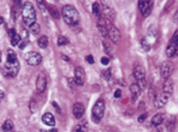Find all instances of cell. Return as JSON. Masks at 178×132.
<instances>
[{
	"label": "cell",
	"mask_w": 178,
	"mask_h": 132,
	"mask_svg": "<svg viewBox=\"0 0 178 132\" xmlns=\"http://www.w3.org/2000/svg\"><path fill=\"white\" fill-rule=\"evenodd\" d=\"M6 61L4 64V72L7 77H16L19 71V61L17 59V54L12 49H7Z\"/></svg>",
	"instance_id": "1"
},
{
	"label": "cell",
	"mask_w": 178,
	"mask_h": 132,
	"mask_svg": "<svg viewBox=\"0 0 178 132\" xmlns=\"http://www.w3.org/2000/svg\"><path fill=\"white\" fill-rule=\"evenodd\" d=\"M62 17L68 25L76 27L79 23V13L72 5H65L62 8Z\"/></svg>",
	"instance_id": "2"
},
{
	"label": "cell",
	"mask_w": 178,
	"mask_h": 132,
	"mask_svg": "<svg viewBox=\"0 0 178 132\" xmlns=\"http://www.w3.org/2000/svg\"><path fill=\"white\" fill-rule=\"evenodd\" d=\"M22 17H23V22L24 24L30 28L33 24L36 23V12L34 6L30 2H25L24 6L22 7Z\"/></svg>",
	"instance_id": "3"
},
{
	"label": "cell",
	"mask_w": 178,
	"mask_h": 132,
	"mask_svg": "<svg viewBox=\"0 0 178 132\" xmlns=\"http://www.w3.org/2000/svg\"><path fill=\"white\" fill-rule=\"evenodd\" d=\"M105 114V102L104 100H98L92 109V120L95 124H99Z\"/></svg>",
	"instance_id": "4"
},
{
	"label": "cell",
	"mask_w": 178,
	"mask_h": 132,
	"mask_svg": "<svg viewBox=\"0 0 178 132\" xmlns=\"http://www.w3.org/2000/svg\"><path fill=\"white\" fill-rule=\"evenodd\" d=\"M134 76L136 78L137 85L140 87V89H146L147 88V79H146V70L141 64H136L134 67Z\"/></svg>",
	"instance_id": "5"
},
{
	"label": "cell",
	"mask_w": 178,
	"mask_h": 132,
	"mask_svg": "<svg viewBox=\"0 0 178 132\" xmlns=\"http://www.w3.org/2000/svg\"><path fill=\"white\" fill-rule=\"evenodd\" d=\"M178 53V30H176V33L173 34L172 38L170 40L167 48H166V55L169 58L175 57Z\"/></svg>",
	"instance_id": "6"
},
{
	"label": "cell",
	"mask_w": 178,
	"mask_h": 132,
	"mask_svg": "<svg viewBox=\"0 0 178 132\" xmlns=\"http://www.w3.org/2000/svg\"><path fill=\"white\" fill-rule=\"evenodd\" d=\"M24 59L25 61L29 64L30 66H37L41 64L42 61V57L41 54H39L37 52H29L24 55Z\"/></svg>",
	"instance_id": "7"
},
{
	"label": "cell",
	"mask_w": 178,
	"mask_h": 132,
	"mask_svg": "<svg viewBox=\"0 0 178 132\" xmlns=\"http://www.w3.org/2000/svg\"><path fill=\"white\" fill-rule=\"evenodd\" d=\"M172 72H173V65H172V63L165 61V63L161 64V66H160V74H161V78L164 81L169 79L171 77Z\"/></svg>",
	"instance_id": "8"
},
{
	"label": "cell",
	"mask_w": 178,
	"mask_h": 132,
	"mask_svg": "<svg viewBox=\"0 0 178 132\" xmlns=\"http://www.w3.org/2000/svg\"><path fill=\"white\" fill-rule=\"evenodd\" d=\"M139 8H140L143 17H148L153 10V1H148V0L139 1Z\"/></svg>",
	"instance_id": "9"
},
{
	"label": "cell",
	"mask_w": 178,
	"mask_h": 132,
	"mask_svg": "<svg viewBox=\"0 0 178 132\" xmlns=\"http://www.w3.org/2000/svg\"><path fill=\"white\" fill-rule=\"evenodd\" d=\"M108 36L113 43L118 45L120 42V31L112 23H108Z\"/></svg>",
	"instance_id": "10"
},
{
	"label": "cell",
	"mask_w": 178,
	"mask_h": 132,
	"mask_svg": "<svg viewBox=\"0 0 178 132\" xmlns=\"http://www.w3.org/2000/svg\"><path fill=\"white\" fill-rule=\"evenodd\" d=\"M75 82H76V85H79V87H82L86 82V71L81 66L75 68Z\"/></svg>",
	"instance_id": "11"
},
{
	"label": "cell",
	"mask_w": 178,
	"mask_h": 132,
	"mask_svg": "<svg viewBox=\"0 0 178 132\" xmlns=\"http://www.w3.org/2000/svg\"><path fill=\"white\" fill-rule=\"evenodd\" d=\"M47 88V78L43 72H40L36 78V89L39 93H43Z\"/></svg>",
	"instance_id": "12"
},
{
	"label": "cell",
	"mask_w": 178,
	"mask_h": 132,
	"mask_svg": "<svg viewBox=\"0 0 178 132\" xmlns=\"http://www.w3.org/2000/svg\"><path fill=\"white\" fill-rule=\"evenodd\" d=\"M102 15H104V18L109 23H113L114 19H116V12L109 5H104L102 6Z\"/></svg>",
	"instance_id": "13"
},
{
	"label": "cell",
	"mask_w": 178,
	"mask_h": 132,
	"mask_svg": "<svg viewBox=\"0 0 178 132\" xmlns=\"http://www.w3.org/2000/svg\"><path fill=\"white\" fill-rule=\"evenodd\" d=\"M108 23L109 22H107L104 17H100L99 21H98V25L96 27H98V30H99V33H100V35L102 37L108 36Z\"/></svg>",
	"instance_id": "14"
},
{
	"label": "cell",
	"mask_w": 178,
	"mask_h": 132,
	"mask_svg": "<svg viewBox=\"0 0 178 132\" xmlns=\"http://www.w3.org/2000/svg\"><path fill=\"white\" fill-rule=\"evenodd\" d=\"M84 112H86V109H84V106L81 103V102H76L75 104H73V107H72V114H73V117L76 118V119H82L83 118V115H84Z\"/></svg>",
	"instance_id": "15"
},
{
	"label": "cell",
	"mask_w": 178,
	"mask_h": 132,
	"mask_svg": "<svg viewBox=\"0 0 178 132\" xmlns=\"http://www.w3.org/2000/svg\"><path fill=\"white\" fill-rule=\"evenodd\" d=\"M167 100H169V96H167V95H165L164 93L159 94V95L154 99V106H155V108H163V107L166 104Z\"/></svg>",
	"instance_id": "16"
},
{
	"label": "cell",
	"mask_w": 178,
	"mask_h": 132,
	"mask_svg": "<svg viewBox=\"0 0 178 132\" xmlns=\"http://www.w3.org/2000/svg\"><path fill=\"white\" fill-rule=\"evenodd\" d=\"M163 93L165 95H167V96L172 95V93H173V81L171 78H169V79L165 81L164 87H163Z\"/></svg>",
	"instance_id": "17"
},
{
	"label": "cell",
	"mask_w": 178,
	"mask_h": 132,
	"mask_svg": "<svg viewBox=\"0 0 178 132\" xmlns=\"http://www.w3.org/2000/svg\"><path fill=\"white\" fill-rule=\"evenodd\" d=\"M129 89H130V93H131V100H133V102H135L136 100L139 99L140 94H141V89H140V87L137 85V83L130 84Z\"/></svg>",
	"instance_id": "18"
},
{
	"label": "cell",
	"mask_w": 178,
	"mask_h": 132,
	"mask_svg": "<svg viewBox=\"0 0 178 132\" xmlns=\"http://www.w3.org/2000/svg\"><path fill=\"white\" fill-rule=\"evenodd\" d=\"M42 121L47 126H54L55 125V119H54V115L52 113H45L42 115Z\"/></svg>",
	"instance_id": "19"
},
{
	"label": "cell",
	"mask_w": 178,
	"mask_h": 132,
	"mask_svg": "<svg viewBox=\"0 0 178 132\" xmlns=\"http://www.w3.org/2000/svg\"><path fill=\"white\" fill-rule=\"evenodd\" d=\"M87 131H88V123L86 120L79 121V124H77L73 127V130H72V132H87Z\"/></svg>",
	"instance_id": "20"
},
{
	"label": "cell",
	"mask_w": 178,
	"mask_h": 132,
	"mask_svg": "<svg viewBox=\"0 0 178 132\" xmlns=\"http://www.w3.org/2000/svg\"><path fill=\"white\" fill-rule=\"evenodd\" d=\"M164 120H165V115L164 114H155L152 118V124L154 126H159V125H161L164 123Z\"/></svg>",
	"instance_id": "21"
},
{
	"label": "cell",
	"mask_w": 178,
	"mask_h": 132,
	"mask_svg": "<svg viewBox=\"0 0 178 132\" xmlns=\"http://www.w3.org/2000/svg\"><path fill=\"white\" fill-rule=\"evenodd\" d=\"M37 45H39V47L42 48V49L47 48V47H48V37L45 36V35H42L41 37H39V40H37Z\"/></svg>",
	"instance_id": "22"
},
{
	"label": "cell",
	"mask_w": 178,
	"mask_h": 132,
	"mask_svg": "<svg viewBox=\"0 0 178 132\" xmlns=\"http://www.w3.org/2000/svg\"><path fill=\"white\" fill-rule=\"evenodd\" d=\"M48 12L51 13V16H52L54 19H59V18H60V12L57 10L55 6H53V5L48 6Z\"/></svg>",
	"instance_id": "23"
},
{
	"label": "cell",
	"mask_w": 178,
	"mask_h": 132,
	"mask_svg": "<svg viewBox=\"0 0 178 132\" xmlns=\"http://www.w3.org/2000/svg\"><path fill=\"white\" fill-rule=\"evenodd\" d=\"M12 129H13V121L10 120V119L5 120L4 124H2V126H1V130L5 131V132H7V131H11Z\"/></svg>",
	"instance_id": "24"
},
{
	"label": "cell",
	"mask_w": 178,
	"mask_h": 132,
	"mask_svg": "<svg viewBox=\"0 0 178 132\" xmlns=\"http://www.w3.org/2000/svg\"><path fill=\"white\" fill-rule=\"evenodd\" d=\"M93 13H94V16L100 18V15H101V4L100 2L96 1L93 4Z\"/></svg>",
	"instance_id": "25"
},
{
	"label": "cell",
	"mask_w": 178,
	"mask_h": 132,
	"mask_svg": "<svg viewBox=\"0 0 178 132\" xmlns=\"http://www.w3.org/2000/svg\"><path fill=\"white\" fill-rule=\"evenodd\" d=\"M141 46H142V49L144 52H149V51H150V45L148 43V41H147L146 37H142V38H141Z\"/></svg>",
	"instance_id": "26"
},
{
	"label": "cell",
	"mask_w": 178,
	"mask_h": 132,
	"mask_svg": "<svg viewBox=\"0 0 178 132\" xmlns=\"http://www.w3.org/2000/svg\"><path fill=\"white\" fill-rule=\"evenodd\" d=\"M19 43H21V35L16 34L13 37H11V45H12V47L13 46H18Z\"/></svg>",
	"instance_id": "27"
},
{
	"label": "cell",
	"mask_w": 178,
	"mask_h": 132,
	"mask_svg": "<svg viewBox=\"0 0 178 132\" xmlns=\"http://www.w3.org/2000/svg\"><path fill=\"white\" fill-rule=\"evenodd\" d=\"M57 43H58L59 47L60 46H65V45H69V40L65 36H59L58 40H57Z\"/></svg>",
	"instance_id": "28"
},
{
	"label": "cell",
	"mask_w": 178,
	"mask_h": 132,
	"mask_svg": "<svg viewBox=\"0 0 178 132\" xmlns=\"http://www.w3.org/2000/svg\"><path fill=\"white\" fill-rule=\"evenodd\" d=\"M29 29L32 30V34H34V35H39V34H40V31H41V29H40V25H39L37 23L33 24V25H32Z\"/></svg>",
	"instance_id": "29"
},
{
	"label": "cell",
	"mask_w": 178,
	"mask_h": 132,
	"mask_svg": "<svg viewBox=\"0 0 178 132\" xmlns=\"http://www.w3.org/2000/svg\"><path fill=\"white\" fill-rule=\"evenodd\" d=\"M102 45H104V48H105L106 54H108V55H111V57H112V55H113V49H112V47H111L107 42H104Z\"/></svg>",
	"instance_id": "30"
},
{
	"label": "cell",
	"mask_w": 178,
	"mask_h": 132,
	"mask_svg": "<svg viewBox=\"0 0 178 132\" xmlns=\"http://www.w3.org/2000/svg\"><path fill=\"white\" fill-rule=\"evenodd\" d=\"M111 68H108V70H104L102 71V77L106 79V81H108V79H111Z\"/></svg>",
	"instance_id": "31"
},
{
	"label": "cell",
	"mask_w": 178,
	"mask_h": 132,
	"mask_svg": "<svg viewBox=\"0 0 178 132\" xmlns=\"http://www.w3.org/2000/svg\"><path fill=\"white\" fill-rule=\"evenodd\" d=\"M37 4H39V7H40V10L42 11L43 16H45V17H47V11H46V7L43 6V1H37Z\"/></svg>",
	"instance_id": "32"
},
{
	"label": "cell",
	"mask_w": 178,
	"mask_h": 132,
	"mask_svg": "<svg viewBox=\"0 0 178 132\" xmlns=\"http://www.w3.org/2000/svg\"><path fill=\"white\" fill-rule=\"evenodd\" d=\"M29 108H30L32 113H35L36 109H37V106H36L35 101H30V103H29Z\"/></svg>",
	"instance_id": "33"
},
{
	"label": "cell",
	"mask_w": 178,
	"mask_h": 132,
	"mask_svg": "<svg viewBox=\"0 0 178 132\" xmlns=\"http://www.w3.org/2000/svg\"><path fill=\"white\" fill-rule=\"evenodd\" d=\"M101 64L102 65H108L109 64V58L108 57H102L101 58Z\"/></svg>",
	"instance_id": "34"
},
{
	"label": "cell",
	"mask_w": 178,
	"mask_h": 132,
	"mask_svg": "<svg viewBox=\"0 0 178 132\" xmlns=\"http://www.w3.org/2000/svg\"><path fill=\"white\" fill-rule=\"evenodd\" d=\"M146 119H147V113H143V114H141V115L139 117V119H137V120H139L140 123H143Z\"/></svg>",
	"instance_id": "35"
},
{
	"label": "cell",
	"mask_w": 178,
	"mask_h": 132,
	"mask_svg": "<svg viewBox=\"0 0 178 132\" xmlns=\"http://www.w3.org/2000/svg\"><path fill=\"white\" fill-rule=\"evenodd\" d=\"M114 97H117V99L122 97V90H120V89H117V90L114 91Z\"/></svg>",
	"instance_id": "36"
},
{
	"label": "cell",
	"mask_w": 178,
	"mask_h": 132,
	"mask_svg": "<svg viewBox=\"0 0 178 132\" xmlns=\"http://www.w3.org/2000/svg\"><path fill=\"white\" fill-rule=\"evenodd\" d=\"M68 83H69V85L73 88L75 87V84H76V82H75V78H68Z\"/></svg>",
	"instance_id": "37"
},
{
	"label": "cell",
	"mask_w": 178,
	"mask_h": 132,
	"mask_svg": "<svg viewBox=\"0 0 178 132\" xmlns=\"http://www.w3.org/2000/svg\"><path fill=\"white\" fill-rule=\"evenodd\" d=\"M27 36H28V31L25 29H22V31H21V38H27Z\"/></svg>",
	"instance_id": "38"
},
{
	"label": "cell",
	"mask_w": 178,
	"mask_h": 132,
	"mask_svg": "<svg viewBox=\"0 0 178 132\" xmlns=\"http://www.w3.org/2000/svg\"><path fill=\"white\" fill-rule=\"evenodd\" d=\"M27 43H28V41H23V42H21V43L18 45L19 49H21V51H22V49H24V48H25V46H27Z\"/></svg>",
	"instance_id": "39"
},
{
	"label": "cell",
	"mask_w": 178,
	"mask_h": 132,
	"mask_svg": "<svg viewBox=\"0 0 178 132\" xmlns=\"http://www.w3.org/2000/svg\"><path fill=\"white\" fill-rule=\"evenodd\" d=\"M86 60H87L89 64H94V58H93L92 55H88V57L86 58Z\"/></svg>",
	"instance_id": "40"
},
{
	"label": "cell",
	"mask_w": 178,
	"mask_h": 132,
	"mask_svg": "<svg viewBox=\"0 0 178 132\" xmlns=\"http://www.w3.org/2000/svg\"><path fill=\"white\" fill-rule=\"evenodd\" d=\"M8 35H10V37H13V36L16 35V30H15L13 28H12V29H10V30H8Z\"/></svg>",
	"instance_id": "41"
},
{
	"label": "cell",
	"mask_w": 178,
	"mask_h": 132,
	"mask_svg": "<svg viewBox=\"0 0 178 132\" xmlns=\"http://www.w3.org/2000/svg\"><path fill=\"white\" fill-rule=\"evenodd\" d=\"M5 97V93L2 90H0V102H2V100Z\"/></svg>",
	"instance_id": "42"
},
{
	"label": "cell",
	"mask_w": 178,
	"mask_h": 132,
	"mask_svg": "<svg viewBox=\"0 0 178 132\" xmlns=\"http://www.w3.org/2000/svg\"><path fill=\"white\" fill-rule=\"evenodd\" d=\"M175 19L178 22V10H177V12H176V15H175Z\"/></svg>",
	"instance_id": "43"
},
{
	"label": "cell",
	"mask_w": 178,
	"mask_h": 132,
	"mask_svg": "<svg viewBox=\"0 0 178 132\" xmlns=\"http://www.w3.org/2000/svg\"><path fill=\"white\" fill-rule=\"evenodd\" d=\"M49 132H58V130H57V129H54V127H53V129H51V130H49Z\"/></svg>",
	"instance_id": "44"
},
{
	"label": "cell",
	"mask_w": 178,
	"mask_h": 132,
	"mask_svg": "<svg viewBox=\"0 0 178 132\" xmlns=\"http://www.w3.org/2000/svg\"><path fill=\"white\" fill-rule=\"evenodd\" d=\"M2 23H4V18H2V17H0V25H1Z\"/></svg>",
	"instance_id": "45"
},
{
	"label": "cell",
	"mask_w": 178,
	"mask_h": 132,
	"mask_svg": "<svg viewBox=\"0 0 178 132\" xmlns=\"http://www.w3.org/2000/svg\"><path fill=\"white\" fill-rule=\"evenodd\" d=\"M40 132H49V131H47V130H40Z\"/></svg>",
	"instance_id": "46"
}]
</instances>
